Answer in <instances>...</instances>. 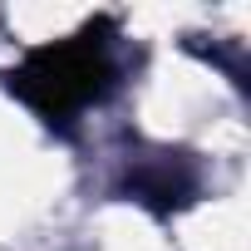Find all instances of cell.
<instances>
[{
    "label": "cell",
    "mask_w": 251,
    "mask_h": 251,
    "mask_svg": "<svg viewBox=\"0 0 251 251\" xmlns=\"http://www.w3.org/2000/svg\"><path fill=\"white\" fill-rule=\"evenodd\" d=\"M103 74H108L103 50L94 40H74V45H54V50L35 54L15 84L45 118H69L103 89Z\"/></svg>",
    "instance_id": "cell-1"
}]
</instances>
